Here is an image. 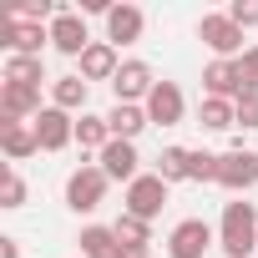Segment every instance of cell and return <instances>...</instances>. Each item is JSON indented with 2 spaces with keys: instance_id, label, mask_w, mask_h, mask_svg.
<instances>
[{
  "instance_id": "cell-1",
  "label": "cell",
  "mask_w": 258,
  "mask_h": 258,
  "mask_svg": "<svg viewBox=\"0 0 258 258\" xmlns=\"http://www.w3.org/2000/svg\"><path fill=\"white\" fill-rule=\"evenodd\" d=\"M218 248L228 258H248L258 248V208L253 203H223V223H218Z\"/></svg>"
},
{
  "instance_id": "cell-2",
  "label": "cell",
  "mask_w": 258,
  "mask_h": 258,
  "mask_svg": "<svg viewBox=\"0 0 258 258\" xmlns=\"http://www.w3.org/2000/svg\"><path fill=\"white\" fill-rule=\"evenodd\" d=\"M198 41L213 51V61H238V51H243V31L233 26V16H228V11L203 16V21H198Z\"/></svg>"
},
{
  "instance_id": "cell-3",
  "label": "cell",
  "mask_w": 258,
  "mask_h": 258,
  "mask_svg": "<svg viewBox=\"0 0 258 258\" xmlns=\"http://www.w3.org/2000/svg\"><path fill=\"white\" fill-rule=\"evenodd\" d=\"M106 187H111V177L101 172V167H76L71 177H66V208L71 213H96L101 203H106Z\"/></svg>"
},
{
  "instance_id": "cell-4",
  "label": "cell",
  "mask_w": 258,
  "mask_h": 258,
  "mask_svg": "<svg viewBox=\"0 0 258 258\" xmlns=\"http://www.w3.org/2000/svg\"><path fill=\"white\" fill-rule=\"evenodd\" d=\"M0 46L11 56H41L51 46V26H36V21H16L11 11L0 16Z\"/></svg>"
},
{
  "instance_id": "cell-5",
  "label": "cell",
  "mask_w": 258,
  "mask_h": 258,
  "mask_svg": "<svg viewBox=\"0 0 258 258\" xmlns=\"http://www.w3.org/2000/svg\"><path fill=\"white\" fill-rule=\"evenodd\" d=\"M218 187H228V192H253L258 187V152H248V147H228L223 152V162H218Z\"/></svg>"
},
{
  "instance_id": "cell-6",
  "label": "cell",
  "mask_w": 258,
  "mask_h": 258,
  "mask_svg": "<svg viewBox=\"0 0 258 258\" xmlns=\"http://www.w3.org/2000/svg\"><path fill=\"white\" fill-rule=\"evenodd\" d=\"M213 243H218V233H213L203 218H182V223L167 233V258H203Z\"/></svg>"
},
{
  "instance_id": "cell-7",
  "label": "cell",
  "mask_w": 258,
  "mask_h": 258,
  "mask_svg": "<svg viewBox=\"0 0 258 258\" xmlns=\"http://www.w3.org/2000/svg\"><path fill=\"white\" fill-rule=\"evenodd\" d=\"M152 86H157V76H152L147 61H121V71L111 76V91H116L121 106H142L152 96Z\"/></svg>"
},
{
  "instance_id": "cell-8",
  "label": "cell",
  "mask_w": 258,
  "mask_h": 258,
  "mask_svg": "<svg viewBox=\"0 0 258 258\" xmlns=\"http://www.w3.org/2000/svg\"><path fill=\"white\" fill-rule=\"evenodd\" d=\"M96 167L111 177V182H126V187H132L137 177H142V157H137V142H106L101 152H96Z\"/></svg>"
},
{
  "instance_id": "cell-9",
  "label": "cell",
  "mask_w": 258,
  "mask_h": 258,
  "mask_svg": "<svg viewBox=\"0 0 258 258\" xmlns=\"http://www.w3.org/2000/svg\"><path fill=\"white\" fill-rule=\"evenodd\" d=\"M142 106H147V121L152 126H182V116H187V101H182V86L177 81H157Z\"/></svg>"
},
{
  "instance_id": "cell-10",
  "label": "cell",
  "mask_w": 258,
  "mask_h": 258,
  "mask_svg": "<svg viewBox=\"0 0 258 258\" xmlns=\"http://www.w3.org/2000/svg\"><path fill=\"white\" fill-rule=\"evenodd\" d=\"M31 126H36L41 152H61V147H71V142H76V116H71V111H61V106H46Z\"/></svg>"
},
{
  "instance_id": "cell-11",
  "label": "cell",
  "mask_w": 258,
  "mask_h": 258,
  "mask_svg": "<svg viewBox=\"0 0 258 258\" xmlns=\"http://www.w3.org/2000/svg\"><path fill=\"white\" fill-rule=\"evenodd\" d=\"M162 208H167V182H162L157 172H142L132 187H126V213H137V218L152 223Z\"/></svg>"
},
{
  "instance_id": "cell-12",
  "label": "cell",
  "mask_w": 258,
  "mask_h": 258,
  "mask_svg": "<svg viewBox=\"0 0 258 258\" xmlns=\"http://www.w3.org/2000/svg\"><path fill=\"white\" fill-rule=\"evenodd\" d=\"M51 46H56L61 56L81 61V56H86V46H91V36H86V21H81L76 11H61V16L51 21Z\"/></svg>"
},
{
  "instance_id": "cell-13",
  "label": "cell",
  "mask_w": 258,
  "mask_h": 258,
  "mask_svg": "<svg viewBox=\"0 0 258 258\" xmlns=\"http://www.w3.org/2000/svg\"><path fill=\"white\" fill-rule=\"evenodd\" d=\"M46 106H41V86H11L0 81V121H36Z\"/></svg>"
},
{
  "instance_id": "cell-14",
  "label": "cell",
  "mask_w": 258,
  "mask_h": 258,
  "mask_svg": "<svg viewBox=\"0 0 258 258\" xmlns=\"http://www.w3.org/2000/svg\"><path fill=\"white\" fill-rule=\"evenodd\" d=\"M0 152H6V162H11V167H16V162H26V157H36V152H41L36 126H31V121H0Z\"/></svg>"
},
{
  "instance_id": "cell-15",
  "label": "cell",
  "mask_w": 258,
  "mask_h": 258,
  "mask_svg": "<svg viewBox=\"0 0 258 258\" xmlns=\"http://www.w3.org/2000/svg\"><path fill=\"white\" fill-rule=\"evenodd\" d=\"M142 31H147V16L137 11V6H111V16H106V41L111 46H132V41H142Z\"/></svg>"
},
{
  "instance_id": "cell-16",
  "label": "cell",
  "mask_w": 258,
  "mask_h": 258,
  "mask_svg": "<svg viewBox=\"0 0 258 258\" xmlns=\"http://www.w3.org/2000/svg\"><path fill=\"white\" fill-rule=\"evenodd\" d=\"M116 71H121L116 46H111V41H91L86 56H81V81H111Z\"/></svg>"
},
{
  "instance_id": "cell-17",
  "label": "cell",
  "mask_w": 258,
  "mask_h": 258,
  "mask_svg": "<svg viewBox=\"0 0 258 258\" xmlns=\"http://www.w3.org/2000/svg\"><path fill=\"white\" fill-rule=\"evenodd\" d=\"M106 126H111L116 142H137L152 121H147V106H121V101H116V106L106 111Z\"/></svg>"
},
{
  "instance_id": "cell-18",
  "label": "cell",
  "mask_w": 258,
  "mask_h": 258,
  "mask_svg": "<svg viewBox=\"0 0 258 258\" xmlns=\"http://www.w3.org/2000/svg\"><path fill=\"white\" fill-rule=\"evenodd\" d=\"M86 96H91V81H81V71L51 81V106H61V111H86Z\"/></svg>"
},
{
  "instance_id": "cell-19",
  "label": "cell",
  "mask_w": 258,
  "mask_h": 258,
  "mask_svg": "<svg viewBox=\"0 0 258 258\" xmlns=\"http://www.w3.org/2000/svg\"><path fill=\"white\" fill-rule=\"evenodd\" d=\"M76 243H81V258H116V253H121V238H116V228H106V223H86Z\"/></svg>"
},
{
  "instance_id": "cell-20",
  "label": "cell",
  "mask_w": 258,
  "mask_h": 258,
  "mask_svg": "<svg viewBox=\"0 0 258 258\" xmlns=\"http://www.w3.org/2000/svg\"><path fill=\"white\" fill-rule=\"evenodd\" d=\"M198 126H208V132H233V126H238V106L223 101V96H203V106H198Z\"/></svg>"
},
{
  "instance_id": "cell-21",
  "label": "cell",
  "mask_w": 258,
  "mask_h": 258,
  "mask_svg": "<svg viewBox=\"0 0 258 258\" xmlns=\"http://www.w3.org/2000/svg\"><path fill=\"white\" fill-rule=\"evenodd\" d=\"M111 142V126H106V116H96V111H81L76 116V147L81 152H101Z\"/></svg>"
},
{
  "instance_id": "cell-22",
  "label": "cell",
  "mask_w": 258,
  "mask_h": 258,
  "mask_svg": "<svg viewBox=\"0 0 258 258\" xmlns=\"http://www.w3.org/2000/svg\"><path fill=\"white\" fill-rule=\"evenodd\" d=\"M6 76L11 86H41L46 81V66H41V56H6Z\"/></svg>"
},
{
  "instance_id": "cell-23",
  "label": "cell",
  "mask_w": 258,
  "mask_h": 258,
  "mask_svg": "<svg viewBox=\"0 0 258 258\" xmlns=\"http://www.w3.org/2000/svg\"><path fill=\"white\" fill-rule=\"evenodd\" d=\"M187 157H192V147H162V157H157V177H162L167 187H172V182H192Z\"/></svg>"
},
{
  "instance_id": "cell-24",
  "label": "cell",
  "mask_w": 258,
  "mask_h": 258,
  "mask_svg": "<svg viewBox=\"0 0 258 258\" xmlns=\"http://www.w3.org/2000/svg\"><path fill=\"white\" fill-rule=\"evenodd\" d=\"M111 228H116V238H121V243H142V248L152 243V223H147V218H137V213H126V208H121V218H116Z\"/></svg>"
},
{
  "instance_id": "cell-25",
  "label": "cell",
  "mask_w": 258,
  "mask_h": 258,
  "mask_svg": "<svg viewBox=\"0 0 258 258\" xmlns=\"http://www.w3.org/2000/svg\"><path fill=\"white\" fill-rule=\"evenodd\" d=\"M0 208H26V177L6 162V172H0Z\"/></svg>"
},
{
  "instance_id": "cell-26",
  "label": "cell",
  "mask_w": 258,
  "mask_h": 258,
  "mask_svg": "<svg viewBox=\"0 0 258 258\" xmlns=\"http://www.w3.org/2000/svg\"><path fill=\"white\" fill-rule=\"evenodd\" d=\"M218 162H223L218 152H203V147H198V152L187 157V172H192V182H218Z\"/></svg>"
},
{
  "instance_id": "cell-27",
  "label": "cell",
  "mask_w": 258,
  "mask_h": 258,
  "mask_svg": "<svg viewBox=\"0 0 258 258\" xmlns=\"http://www.w3.org/2000/svg\"><path fill=\"white\" fill-rule=\"evenodd\" d=\"M228 16H233V26H238V31L258 26V0H233V6H228Z\"/></svg>"
},
{
  "instance_id": "cell-28",
  "label": "cell",
  "mask_w": 258,
  "mask_h": 258,
  "mask_svg": "<svg viewBox=\"0 0 258 258\" xmlns=\"http://www.w3.org/2000/svg\"><path fill=\"white\" fill-rule=\"evenodd\" d=\"M238 126H243V132H253V126H258V96L238 101Z\"/></svg>"
},
{
  "instance_id": "cell-29",
  "label": "cell",
  "mask_w": 258,
  "mask_h": 258,
  "mask_svg": "<svg viewBox=\"0 0 258 258\" xmlns=\"http://www.w3.org/2000/svg\"><path fill=\"white\" fill-rule=\"evenodd\" d=\"M238 66H243V71H248V76H253V81H258V46H248V51H243V56H238Z\"/></svg>"
},
{
  "instance_id": "cell-30",
  "label": "cell",
  "mask_w": 258,
  "mask_h": 258,
  "mask_svg": "<svg viewBox=\"0 0 258 258\" xmlns=\"http://www.w3.org/2000/svg\"><path fill=\"white\" fill-rule=\"evenodd\" d=\"M0 258H21V243L16 238H0Z\"/></svg>"
}]
</instances>
